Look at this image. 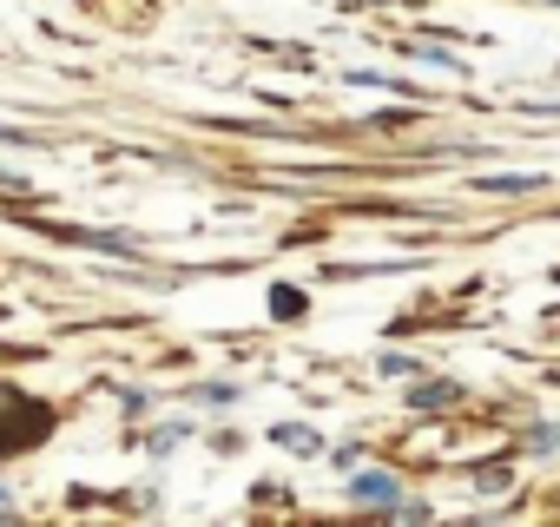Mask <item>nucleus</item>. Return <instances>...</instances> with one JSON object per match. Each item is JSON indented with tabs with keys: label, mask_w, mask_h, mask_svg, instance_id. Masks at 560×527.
Wrapping results in <instances>:
<instances>
[{
	"label": "nucleus",
	"mask_w": 560,
	"mask_h": 527,
	"mask_svg": "<svg viewBox=\"0 0 560 527\" xmlns=\"http://www.w3.org/2000/svg\"><path fill=\"white\" fill-rule=\"evenodd\" d=\"M402 494V481L389 475V468H363V475H350V501H363V507H389Z\"/></svg>",
	"instance_id": "obj_1"
},
{
	"label": "nucleus",
	"mask_w": 560,
	"mask_h": 527,
	"mask_svg": "<svg viewBox=\"0 0 560 527\" xmlns=\"http://www.w3.org/2000/svg\"><path fill=\"white\" fill-rule=\"evenodd\" d=\"M270 442H277V448H298V455H324V442H317L311 429H298V422H284V429H270Z\"/></svg>",
	"instance_id": "obj_2"
},
{
	"label": "nucleus",
	"mask_w": 560,
	"mask_h": 527,
	"mask_svg": "<svg viewBox=\"0 0 560 527\" xmlns=\"http://www.w3.org/2000/svg\"><path fill=\"white\" fill-rule=\"evenodd\" d=\"M475 191H540V172H508V178H475Z\"/></svg>",
	"instance_id": "obj_3"
},
{
	"label": "nucleus",
	"mask_w": 560,
	"mask_h": 527,
	"mask_svg": "<svg viewBox=\"0 0 560 527\" xmlns=\"http://www.w3.org/2000/svg\"><path fill=\"white\" fill-rule=\"evenodd\" d=\"M455 396H462L455 383H422V389H416L409 402H416V409H442V402H455Z\"/></svg>",
	"instance_id": "obj_4"
},
{
	"label": "nucleus",
	"mask_w": 560,
	"mask_h": 527,
	"mask_svg": "<svg viewBox=\"0 0 560 527\" xmlns=\"http://www.w3.org/2000/svg\"><path fill=\"white\" fill-rule=\"evenodd\" d=\"M270 311H277V317L298 311V317H304V291H270Z\"/></svg>",
	"instance_id": "obj_5"
},
{
	"label": "nucleus",
	"mask_w": 560,
	"mask_h": 527,
	"mask_svg": "<svg viewBox=\"0 0 560 527\" xmlns=\"http://www.w3.org/2000/svg\"><path fill=\"white\" fill-rule=\"evenodd\" d=\"M475 488H488V494H494V488H508V468H501V461H488V468H475Z\"/></svg>",
	"instance_id": "obj_6"
},
{
	"label": "nucleus",
	"mask_w": 560,
	"mask_h": 527,
	"mask_svg": "<svg viewBox=\"0 0 560 527\" xmlns=\"http://www.w3.org/2000/svg\"><path fill=\"white\" fill-rule=\"evenodd\" d=\"M383 376H402V383H409V376H422V370H416L409 356H383Z\"/></svg>",
	"instance_id": "obj_7"
},
{
	"label": "nucleus",
	"mask_w": 560,
	"mask_h": 527,
	"mask_svg": "<svg viewBox=\"0 0 560 527\" xmlns=\"http://www.w3.org/2000/svg\"><path fill=\"white\" fill-rule=\"evenodd\" d=\"M0 455H8V442H0Z\"/></svg>",
	"instance_id": "obj_8"
}]
</instances>
